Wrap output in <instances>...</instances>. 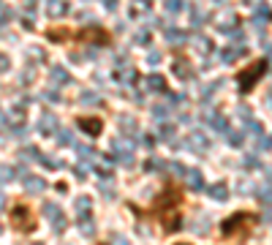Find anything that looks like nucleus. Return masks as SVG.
Returning a JSON list of instances; mask_svg holds the SVG:
<instances>
[{"label":"nucleus","mask_w":272,"mask_h":245,"mask_svg":"<svg viewBox=\"0 0 272 245\" xmlns=\"http://www.w3.org/2000/svg\"><path fill=\"white\" fill-rule=\"evenodd\" d=\"M180 202H183V194L171 183L163 185V191L152 199V213L161 218L163 231H177V229L183 226V218H180V213H177Z\"/></svg>","instance_id":"1"},{"label":"nucleus","mask_w":272,"mask_h":245,"mask_svg":"<svg viewBox=\"0 0 272 245\" xmlns=\"http://www.w3.org/2000/svg\"><path fill=\"white\" fill-rule=\"evenodd\" d=\"M46 38L55 44H65L68 38H74L79 44H96V46H106L112 41L109 30L104 28H79V30H68V28H60V25H55V28H46Z\"/></svg>","instance_id":"2"},{"label":"nucleus","mask_w":272,"mask_h":245,"mask_svg":"<svg viewBox=\"0 0 272 245\" xmlns=\"http://www.w3.org/2000/svg\"><path fill=\"white\" fill-rule=\"evenodd\" d=\"M188 183L194 185V188H202V175H199V172H191V175H188Z\"/></svg>","instance_id":"8"},{"label":"nucleus","mask_w":272,"mask_h":245,"mask_svg":"<svg viewBox=\"0 0 272 245\" xmlns=\"http://www.w3.org/2000/svg\"><path fill=\"white\" fill-rule=\"evenodd\" d=\"M0 180H11V169H0Z\"/></svg>","instance_id":"9"},{"label":"nucleus","mask_w":272,"mask_h":245,"mask_svg":"<svg viewBox=\"0 0 272 245\" xmlns=\"http://www.w3.org/2000/svg\"><path fill=\"white\" fill-rule=\"evenodd\" d=\"M267 68H269L267 57H261V60H253V63L245 65V68L237 71V85H240V93H250V90H253L256 85H258V79L267 74Z\"/></svg>","instance_id":"3"},{"label":"nucleus","mask_w":272,"mask_h":245,"mask_svg":"<svg viewBox=\"0 0 272 245\" xmlns=\"http://www.w3.org/2000/svg\"><path fill=\"white\" fill-rule=\"evenodd\" d=\"M212 196L223 202V199H226V196H229V194H226V185H212Z\"/></svg>","instance_id":"7"},{"label":"nucleus","mask_w":272,"mask_h":245,"mask_svg":"<svg viewBox=\"0 0 272 245\" xmlns=\"http://www.w3.org/2000/svg\"><path fill=\"white\" fill-rule=\"evenodd\" d=\"M0 204H3V196H0Z\"/></svg>","instance_id":"11"},{"label":"nucleus","mask_w":272,"mask_h":245,"mask_svg":"<svg viewBox=\"0 0 272 245\" xmlns=\"http://www.w3.org/2000/svg\"><path fill=\"white\" fill-rule=\"evenodd\" d=\"M256 221H258V218L253 213H234V215H229L226 221L221 223V234L223 237H234V231H240V234L245 237L250 226H256Z\"/></svg>","instance_id":"4"},{"label":"nucleus","mask_w":272,"mask_h":245,"mask_svg":"<svg viewBox=\"0 0 272 245\" xmlns=\"http://www.w3.org/2000/svg\"><path fill=\"white\" fill-rule=\"evenodd\" d=\"M177 245H188V242H177Z\"/></svg>","instance_id":"10"},{"label":"nucleus","mask_w":272,"mask_h":245,"mask_svg":"<svg viewBox=\"0 0 272 245\" xmlns=\"http://www.w3.org/2000/svg\"><path fill=\"white\" fill-rule=\"evenodd\" d=\"M11 226H14L17 231L30 234V231H36L38 221H36V215H33V210L28 207V204H14V207H11Z\"/></svg>","instance_id":"5"},{"label":"nucleus","mask_w":272,"mask_h":245,"mask_svg":"<svg viewBox=\"0 0 272 245\" xmlns=\"http://www.w3.org/2000/svg\"><path fill=\"white\" fill-rule=\"evenodd\" d=\"M76 125L84 131V134L98 136V134H101V128H104V120H101V117H76Z\"/></svg>","instance_id":"6"}]
</instances>
